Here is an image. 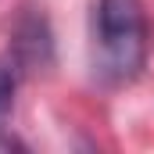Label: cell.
<instances>
[{
  "mask_svg": "<svg viewBox=\"0 0 154 154\" xmlns=\"http://www.w3.org/2000/svg\"><path fill=\"white\" fill-rule=\"evenodd\" d=\"M14 86H18V65L14 61H0V151L18 147L7 136V115H11V104H14Z\"/></svg>",
  "mask_w": 154,
  "mask_h": 154,
  "instance_id": "cell-3",
  "label": "cell"
},
{
  "mask_svg": "<svg viewBox=\"0 0 154 154\" xmlns=\"http://www.w3.org/2000/svg\"><path fill=\"white\" fill-rule=\"evenodd\" d=\"M93 72L104 86H129L147 65V11L143 0L93 4Z\"/></svg>",
  "mask_w": 154,
  "mask_h": 154,
  "instance_id": "cell-1",
  "label": "cell"
},
{
  "mask_svg": "<svg viewBox=\"0 0 154 154\" xmlns=\"http://www.w3.org/2000/svg\"><path fill=\"white\" fill-rule=\"evenodd\" d=\"M50 61V32L43 18H22L14 32V65H47Z\"/></svg>",
  "mask_w": 154,
  "mask_h": 154,
  "instance_id": "cell-2",
  "label": "cell"
}]
</instances>
